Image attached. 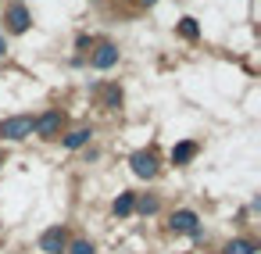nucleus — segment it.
<instances>
[{
	"instance_id": "1",
	"label": "nucleus",
	"mask_w": 261,
	"mask_h": 254,
	"mask_svg": "<svg viewBox=\"0 0 261 254\" xmlns=\"http://www.w3.org/2000/svg\"><path fill=\"white\" fill-rule=\"evenodd\" d=\"M33 133H36V118L33 115H11V118L0 122V136L4 140H25Z\"/></svg>"
},
{
	"instance_id": "2",
	"label": "nucleus",
	"mask_w": 261,
	"mask_h": 254,
	"mask_svg": "<svg viewBox=\"0 0 261 254\" xmlns=\"http://www.w3.org/2000/svg\"><path fill=\"white\" fill-rule=\"evenodd\" d=\"M129 165H133V172H136L140 179H154V175H158V158H154V150H136V154L129 158Z\"/></svg>"
},
{
	"instance_id": "3",
	"label": "nucleus",
	"mask_w": 261,
	"mask_h": 254,
	"mask_svg": "<svg viewBox=\"0 0 261 254\" xmlns=\"http://www.w3.org/2000/svg\"><path fill=\"white\" fill-rule=\"evenodd\" d=\"M61 122H65V115H61L58 108H50V111H43V115L36 118V133H40L43 140H50V136H58Z\"/></svg>"
},
{
	"instance_id": "4",
	"label": "nucleus",
	"mask_w": 261,
	"mask_h": 254,
	"mask_svg": "<svg viewBox=\"0 0 261 254\" xmlns=\"http://www.w3.org/2000/svg\"><path fill=\"white\" fill-rule=\"evenodd\" d=\"M29 22H33V18H29V8L22 4V0H15V4L8 8V29H11V33H25Z\"/></svg>"
},
{
	"instance_id": "5",
	"label": "nucleus",
	"mask_w": 261,
	"mask_h": 254,
	"mask_svg": "<svg viewBox=\"0 0 261 254\" xmlns=\"http://www.w3.org/2000/svg\"><path fill=\"white\" fill-rule=\"evenodd\" d=\"M65 229L61 225H50L43 236H40V250H47V254H61V247H65Z\"/></svg>"
},
{
	"instance_id": "6",
	"label": "nucleus",
	"mask_w": 261,
	"mask_h": 254,
	"mask_svg": "<svg viewBox=\"0 0 261 254\" xmlns=\"http://www.w3.org/2000/svg\"><path fill=\"white\" fill-rule=\"evenodd\" d=\"M168 229H172V233H193V229H197V215H193L190 208H182V211H175V215H172Z\"/></svg>"
},
{
	"instance_id": "7",
	"label": "nucleus",
	"mask_w": 261,
	"mask_h": 254,
	"mask_svg": "<svg viewBox=\"0 0 261 254\" xmlns=\"http://www.w3.org/2000/svg\"><path fill=\"white\" fill-rule=\"evenodd\" d=\"M115 61H118V47L115 43H100L93 50V68H111Z\"/></svg>"
},
{
	"instance_id": "8",
	"label": "nucleus",
	"mask_w": 261,
	"mask_h": 254,
	"mask_svg": "<svg viewBox=\"0 0 261 254\" xmlns=\"http://www.w3.org/2000/svg\"><path fill=\"white\" fill-rule=\"evenodd\" d=\"M193 154H197V143H193V140H186V143H175V147H172V161H175V165L193 161Z\"/></svg>"
},
{
	"instance_id": "9",
	"label": "nucleus",
	"mask_w": 261,
	"mask_h": 254,
	"mask_svg": "<svg viewBox=\"0 0 261 254\" xmlns=\"http://www.w3.org/2000/svg\"><path fill=\"white\" fill-rule=\"evenodd\" d=\"M90 136H93L90 129H75V133H68V136H65V147H68V150H79Z\"/></svg>"
},
{
	"instance_id": "10",
	"label": "nucleus",
	"mask_w": 261,
	"mask_h": 254,
	"mask_svg": "<svg viewBox=\"0 0 261 254\" xmlns=\"http://www.w3.org/2000/svg\"><path fill=\"white\" fill-rule=\"evenodd\" d=\"M257 247L250 243V240H229L225 243V254H254Z\"/></svg>"
},
{
	"instance_id": "11",
	"label": "nucleus",
	"mask_w": 261,
	"mask_h": 254,
	"mask_svg": "<svg viewBox=\"0 0 261 254\" xmlns=\"http://www.w3.org/2000/svg\"><path fill=\"white\" fill-rule=\"evenodd\" d=\"M136 208V197L133 193H118V200H115V215H129Z\"/></svg>"
},
{
	"instance_id": "12",
	"label": "nucleus",
	"mask_w": 261,
	"mask_h": 254,
	"mask_svg": "<svg viewBox=\"0 0 261 254\" xmlns=\"http://www.w3.org/2000/svg\"><path fill=\"white\" fill-rule=\"evenodd\" d=\"M179 33H182L186 40H197V36H200V26H197V18H182V22H179Z\"/></svg>"
},
{
	"instance_id": "13",
	"label": "nucleus",
	"mask_w": 261,
	"mask_h": 254,
	"mask_svg": "<svg viewBox=\"0 0 261 254\" xmlns=\"http://www.w3.org/2000/svg\"><path fill=\"white\" fill-rule=\"evenodd\" d=\"M104 104H108V108H118V104H122V90H118V86H108V90H104Z\"/></svg>"
},
{
	"instance_id": "14",
	"label": "nucleus",
	"mask_w": 261,
	"mask_h": 254,
	"mask_svg": "<svg viewBox=\"0 0 261 254\" xmlns=\"http://www.w3.org/2000/svg\"><path fill=\"white\" fill-rule=\"evenodd\" d=\"M136 208H140L143 215H154V211H158V197H140V200H136Z\"/></svg>"
},
{
	"instance_id": "15",
	"label": "nucleus",
	"mask_w": 261,
	"mask_h": 254,
	"mask_svg": "<svg viewBox=\"0 0 261 254\" xmlns=\"http://www.w3.org/2000/svg\"><path fill=\"white\" fill-rule=\"evenodd\" d=\"M72 254H93V243L90 240H75L72 243Z\"/></svg>"
},
{
	"instance_id": "16",
	"label": "nucleus",
	"mask_w": 261,
	"mask_h": 254,
	"mask_svg": "<svg viewBox=\"0 0 261 254\" xmlns=\"http://www.w3.org/2000/svg\"><path fill=\"white\" fill-rule=\"evenodd\" d=\"M4 50H8V40H4V36H0V54H4Z\"/></svg>"
},
{
	"instance_id": "17",
	"label": "nucleus",
	"mask_w": 261,
	"mask_h": 254,
	"mask_svg": "<svg viewBox=\"0 0 261 254\" xmlns=\"http://www.w3.org/2000/svg\"><path fill=\"white\" fill-rule=\"evenodd\" d=\"M140 4H143V8H150V4H158V0H140Z\"/></svg>"
}]
</instances>
